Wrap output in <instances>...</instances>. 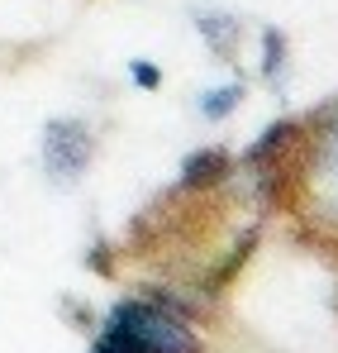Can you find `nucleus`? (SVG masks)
<instances>
[{"label":"nucleus","mask_w":338,"mask_h":353,"mask_svg":"<svg viewBox=\"0 0 338 353\" xmlns=\"http://www.w3.org/2000/svg\"><path fill=\"white\" fill-rule=\"evenodd\" d=\"M129 81L143 86V91H158V86H162V72H158L148 58H134V62H129Z\"/></svg>","instance_id":"nucleus-8"},{"label":"nucleus","mask_w":338,"mask_h":353,"mask_svg":"<svg viewBox=\"0 0 338 353\" xmlns=\"http://www.w3.org/2000/svg\"><path fill=\"white\" fill-rule=\"evenodd\" d=\"M196 34L210 43L215 58L229 62L238 53V43H243V19L229 14V10H215V5H200V10H196Z\"/></svg>","instance_id":"nucleus-5"},{"label":"nucleus","mask_w":338,"mask_h":353,"mask_svg":"<svg viewBox=\"0 0 338 353\" xmlns=\"http://www.w3.org/2000/svg\"><path fill=\"white\" fill-rule=\"evenodd\" d=\"M229 176H233V158H229L220 143H215V148H196V153H186V158H181L176 191H186V196H200V191H215V186H224Z\"/></svg>","instance_id":"nucleus-4"},{"label":"nucleus","mask_w":338,"mask_h":353,"mask_svg":"<svg viewBox=\"0 0 338 353\" xmlns=\"http://www.w3.org/2000/svg\"><path fill=\"white\" fill-rule=\"evenodd\" d=\"M315 134H310V158H305V191L310 205L324 225L338 230V101L329 110H315Z\"/></svg>","instance_id":"nucleus-2"},{"label":"nucleus","mask_w":338,"mask_h":353,"mask_svg":"<svg viewBox=\"0 0 338 353\" xmlns=\"http://www.w3.org/2000/svg\"><path fill=\"white\" fill-rule=\"evenodd\" d=\"M91 353H205L191 325V305L167 292H143L114 301L101 320Z\"/></svg>","instance_id":"nucleus-1"},{"label":"nucleus","mask_w":338,"mask_h":353,"mask_svg":"<svg viewBox=\"0 0 338 353\" xmlns=\"http://www.w3.org/2000/svg\"><path fill=\"white\" fill-rule=\"evenodd\" d=\"M243 96H248V86H243V81H224V86H215V91H205L196 110H200V115L210 119V124H224V119L233 115L238 105H243Z\"/></svg>","instance_id":"nucleus-7"},{"label":"nucleus","mask_w":338,"mask_h":353,"mask_svg":"<svg viewBox=\"0 0 338 353\" xmlns=\"http://www.w3.org/2000/svg\"><path fill=\"white\" fill-rule=\"evenodd\" d=\"M39 153H43V172L53 186H76L91 168V158H96V134H91L86 119H72V115L48 119Z\"/></svg>","instance_id":"nucleus-3"},{"label":"nucleus","mask_w":338,"mask_h":353,"mask_svg":"<svg viewBox=\"0 0 338 353\" xmlns=\"http://www.w3.org/2000/svg\"><path fill=\"white\" fill-rule=\"evenodd\" d=\"M286 67H291V43H286V34L277 24H267L262 29V58H257V77L267 81V86H282L286 81Z\"/></svg>","instance_id":"nucleus-6"}]
</instances>
